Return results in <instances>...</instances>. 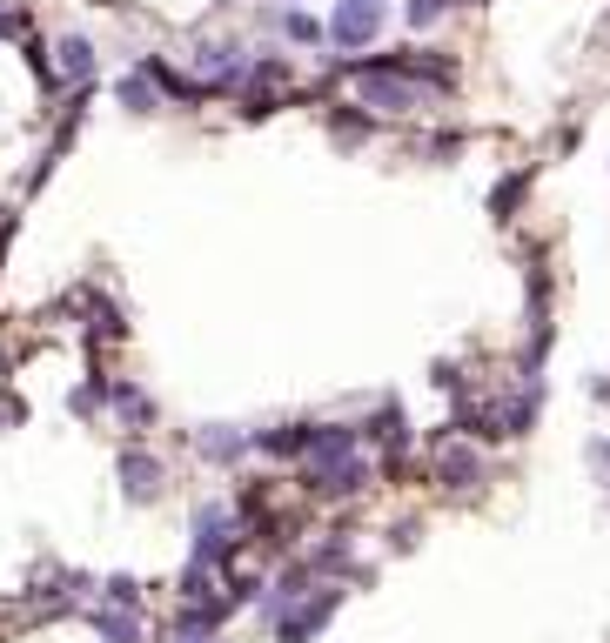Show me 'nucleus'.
Masks as SVG:
<instances>
[{"instance_id":"nucleus-9","label":"nucleus","mask_w":610,"mask_h":643,"mask_svg":"<svg viewBox=\"0 0 610 643\" xmlns=\"http://www.w3.org/2000/svg\"><path fill=\"white\" fill-rule=\"evenodd\" d=\"M443 476H456V483H470V476H476V456H463V449H450V456H443Z\"/></svg>"},{"instance_id":"nucleus-10","label":"nucleus","mask_w":610,"mask_h":643,"mask_svg":"<svg viewBox=\"0 0 610 643\" xmlns=\"http://www.w3.org/2000/svg\"><path fill=\"white\" fill-rule=\"evenodd\" d=\"M282 27H289L295 41H322V27H316V21H309V14H282Z\"/></svg>"},{"instance_id":"nucleus-2","label":"nucleus","mask_w":610,"mask_h":643,"mask_svg":"<svg viewBox=\"0 0 610 643\" xmlns=\"http://www.w3.org/2000/svg\"><path fill=\"white\" fill-rule=\"evenodd\" d=\"M121 483H128L135 503H148V496L161 489V463H155V456H141V449H128V456H121Z\"/></svg>"},{"instance_id":"nucleus-4","label":"nucleus","mask_w":610,"mask_h":643,"mask_svg":"<svg viewBox=\"0 0 610 643\" xmlns=\"http://www.w3.org/2000/svg\"><path fill=\"white\" fill-rule=\"evenodd\" d=\"M329 603H336V597H322V603H309V610H295V617H282V637H289V643L316 637L322 623H329Z\"/></svg>"},{"instance_id":"nucleus-8","label":"nucleus","mask_w":610,"mask_h":643,"mask_svg":"<svg viewBox=\"0 0 610 643\" xmlns=\"http://www.w3.org/2000/svg\"><path fill=\"white\" fill-rule=\"evenodd\" d=\"M443 7H450V0H409V27H436Z\"/></svg>"},{"instance_id":"nucleus-1","label":"nucleus","mask_w":610,"mask_h":643,"mask_svg":"<svg viewBox=\"0 0 610 643\" xmlns=\"http://www.w3.org/2000/svg\"><path fill=\"white\" fill-rule=\"evenodd\" d=\"M376 27H383V0H342L329 34H336L342 47H362V41H376Z\"/></svg>"},{"instance_id":"nucleus-3","label":"nucleus","mask_w":610,"mask_h":643,"mask_svg":"<svg viewBox=\"0 0 610 643\" xmlns=\"http://www.w3.org/2000/svg\"><path fill=\"white\" fill-rule=\"evenodd\" d=\"M242 449H249L242 429H202V456H208V463H235Z\"/></svg>"},{"instance_id":"nucleus-5","label":"nucleus","mask_w":610,"mask_h":643,"mask_svg":"<svg viewBox=\"0 0 610 643\" xmlns=\"http://www.w3.org/2000/svg\"><path fill=\"white\" fill-rule=\"evenodd\" d=\"M61 74H68V81H88V74H94V47L81 41V34L61 41Z\"/></svg>"},{"instance_id":"nucleus-6","label":"nucleus","mask_w":610,"mask_h":643,"mask_svg":"<svg viewBox=\"0 0 610 643\" xmlns=\"http://www.w3.org/2000/svg\"><path fill=\"white\" fill-rule=\"evenodd\" d=\"M121 108L128 114H155V88H148V74H121Z\"/></svg>"},{"instance_id":"nucleus-7","label":"nucleus","mask_w":610,"mask_h":643,"mask_svg":"<svg viewBox=\"0 0 610 643\" xmlns=\"http://www.w3.org/2000/svg\"><path fill=\"white\" fill-rule=\"evenodd\" d=\"M94 630L108 643H141V630H135V617H114V610H94Z\"/></svg>"}]
</instances>
